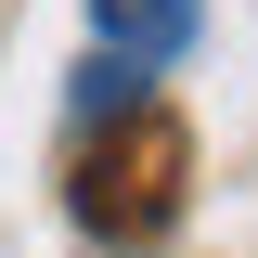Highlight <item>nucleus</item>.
<instances>
[{"label":"nucleus","instance_id":"obj_1","mask_svg":"<svg viewBox=\"0 0 258 258\" xmlns=\"http://www.w3.org/2000/svg\"><path fill=\"white\" fill-rule=\"evenodd\" d=\"M194 26H207V0H91V39L116 64H168V52H194Z\"/></svg>","mask_w":258,"mask_h":258}]
</instances>
